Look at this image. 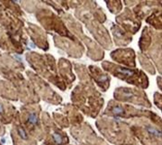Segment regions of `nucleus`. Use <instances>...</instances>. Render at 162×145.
<instances>
[{"mask_svg":"<svg viewBox=\"0 0 162 145\" xmlns=\"http://www.w3.org/2000/svg\"><path fill=\"white\" fill-rule=\"evenodd\" d=\"M112 113L115 115H119V116H122L126 114V111L121 107V106H115L112 108Z\"/></svg>","mask_w":162,"mask_h":145,"instance_id":"obj_1","label":"nucleus"},{"mask_svg":"<svg viewBox=\"0 0 162 145\" xmlns=\"http://www.w3.org/2000/svg\"><path fill=\"white\" fill-rule=\"evenodd\" d=\"M28 123H30L32 125H35L37 123V115H36V114L32 113V114L29 115V116H28Z\"/></svg>","mask_w":162,"mask_h":145,"instance_id":"obj_2","label":"nucleus"},{"mask_svg":"<svg viewBox=\"0 0 162 145\" xmlns=\"http://www.w3.org/2000/svg\"><path fill=\"white\" fill-rule=\"evenodd\" d=\"M53 141L56 144H60L62 143V138L59 134H54L53 135Z\"/></svg>","mask_w":162,"mask_h":145,"instance_id":"obj_3","label":"nucleus"},{"mask_svg":"<svg viewBox=\"0 0 162 145\" xmlns=\"http://www.w3.org/2000/svg\"><path fill=\"white\" fill-rule=\"evenodd\" d=\"M18 133L21 136V138H22L24 140L27 139V134H26V132H25V130L23 129H21V127H19V129H18Z\"/></svg>","mask_w":162,"mask_h":145,"instance_id":"obj_4","label":"nucleus"},{"mask_svg":"<svg viewBox=\"0 0 162 145\" xmlns=\"http://www.w3.org/2000/svg\"><path fill=\"white\" fill-rule=\"evenodd\" d=\"M3 106H2V104H0V114H1V113H3Z\"/></svg>","mask_w":162,"mask_h":145,"instance_id":"obj_5","label":"nucleus"}]
</instances>
